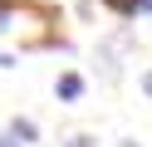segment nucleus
<instances>
[{"instance_id":"f257e3e1","label":"nucleus","mask_w":152,"mask_h":147,"mask_svg":"<svg viewBox=\"0 0 152 147\" xmlns=\"http://www.w3.org/2000/svg\"><path fill=\"white\" fill-rule=\"evenodd\" d=\"M79 93H83V78L79 74H64L59 78V98H79Z\"/></svg>"},{"instance_id":"f03ea898","label":"nucleus","mask_w":152,"mask_h":147,"mask_svg":"<svg viewBox=\"0 0 152 147\" xmlns=\"http://www.w3.org/2000/svg\"><path fill=\"white\" fill-rule=\"evenodd\" d=\"M10 132L20 137V142H34V123H30V118H15V127H10Z\"/></svg>"},{"instance_id":"7ed1b4c3","label":"nucleus","mask_w":152,"mask_h":147,"mask_svg":"<svg viewBox=\"0 0 152 147\" xmlns=\"http://www.w3.org/2000/svg\"><path fill=\"white\" fill-rule=\"evenodd\" d=\"M132 10H142V15H147V10H152V0H132Z\"/></svg>"},{"instance_id":"20e7f679","label":"nucleus","mask_w":152,"mask_h":147,"mask_svg":"<svg viewBox=\"0 0 152 147\" xmlns=\"http://www.w3.org/2000/svg\"><path fill=\"white\" fill-rule=\"evenodd\" d=\"M108 5H118V10H132V0H108Z\"/></svg>"},{"instance_id":"39448f33","label":"nucleus","mask_w":152,"mask_h":147,"mask_svg":"<svg viewBox=\"0 0 152 147\" xmlns=\"http://www.w3.org/2000/svg\"><path fill=\"white\" fill-rule=\"evenodd\" d=\"M69 147H93V142H88V137H74V142H69Z\"/></svg>"},{"instance_id":"423d86ee","label":"nucleus","mask_w":152,"mask_h":147,"mask_svg":"<svg viewBox=\"0 0 152 147\" xmlns=\"http://www.w3.org/2000/svg\"><path fill=\"white\" fill-rule=\"evenodd\" d=\"M0 147H20V142H15V137H0Z\"/></svg>"},{"instance_id":"0eeeda50","label":"nucleus","mask_w":152,"mask_h":147,"mask_svg":"<svg viewBox=\"0 0 152 147\" xmlns=\"http://www.w3.org/2000/svg\"><path fill=\"white\" fill-rule=\"evenodd\" d=\"M142 88H147V93H152V74H147V78H142Z\"/></svg>"},{"instance_id":"6e6552de","label":"nucleus","mask_w":152,"mask_h":147,"mask_svg":"<svg viewBox=\"0 0 152 147\" xmlns=\"http://www.w3.org/2000/svg\"><path fill=\"white\" fill-rule=\"evenodd\" d=\"M0 64H10V59H0Z\"/></svg>"}]
</instances>
